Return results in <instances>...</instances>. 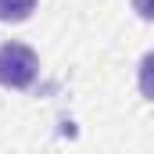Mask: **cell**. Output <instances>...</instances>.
Returning <instances> with one entry per match:
<instances>
[{
    "label": "cell",
    "instance_id": "obj_3",
    "mask_svg": "<svg viewBox=\"0 0 154 154\" xmlns=\"http://www.w3.org/2000/svg\"><path fill=\"white\" fill-rule=\"evenodd\" d=\"M140 93L147 100H154V54H147L140 61Z\"/></svg>",
    "mask_w": 154,
    "mask_h": 154
},
{
    "label": "cell",
    "instance_id": "obj_4",
    "mask_svg": "<svg viewBox=\"0 0 154 154\" xmlns=\"http://www.w3.org/2000/svg\"><path fill=\"white\" fill-rule=\"evenodd\" d=\"M133 11H136L140 18L154 22V0H133Z\"/></svg>",
    "mask_w": 154,
    "mask_h": 154
},
{
    "label": "cell",
    "instance_id": "obj_1",
    "mask_svg": "<svg viewBox=\"0 0 154 154\" xmlns=\"http://www.w3.org/2000/svg\"><path fill=\"white\" fill-rule=\"evenodd\" d=\"M36 68H39V61L25 43H4L0 47V82L4 86L25 90L36 79Z\"/></svg>",
    "mask_w": 154,
    "mask_h": 154
},
{
    "label": "cell",
    "instance_id": "obj_2",
    "mask_svg": "<svg viewBox=\"0 0 154 154\" xmlns=\"http://www.w3.org/2000/svg\"><path fill=\"white\" fill-rule=\"evenodd\" d=\"M36 0H0V18L4 22H25L32 14Z\"/></svg>",
    "mask_w": 154,
    "mask_h": 154
}]
</instances>
